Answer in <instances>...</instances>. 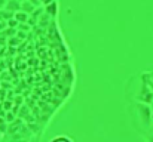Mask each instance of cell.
I'll return each instance as SVG.
<instances>
[{
    "mask_svg": "<svg viewBox=\"0 0 153 142\" xmlns=\"http://www.w3.org/2000/svg\"><path fill=\"white\" fill-rule=\"evenodd\" d=\"M49 142H74L73 138H70L68 135H56L49 139Z\"/></svg>",
    "mask_w": 153,
    "mask_h": 142,
    "instance_id": "6da1fadb",
    "label": "cell"
}]
</instances>
